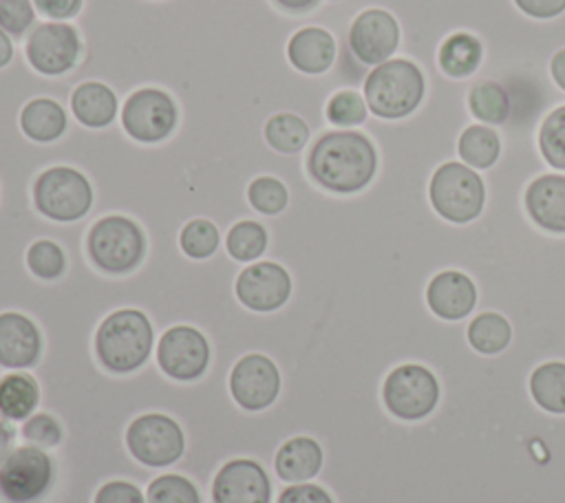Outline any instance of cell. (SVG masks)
I'll return each instance as SVG.
<instances>
[{
    "mask_svg": "<svg viewBox=\"0 0 565 503\" xmlns=\"http://www.w3.org/2000/svg\"><path fill=\"white\" fill-rule=\"evenodd\" d=\"M179 104L161 86H141L132 90L119 110V126L126 137L141 146L168 141L179 128Z\"/></svg>",
    "mask_w": 565,
    "mask_h": 503,
    "instance_id": "obj_9",
    "label": "cell"
},
{
    "mask_svg": "<svg viewBox=\"0 0 565 503\" xmlns=\"http://www.w3.org/2000/svg\"><path fill=\"white\" fill-rule=\"evenodd\" d=\"M466 340L479 355H499L512 342V324L499 311H475L466 322Z\"/></svg>",
    "mask_w": 565,
    "mask_h": 503,
    "instance_id": "obj_26",
    "label": "cell"
},
{
    "mask_svg": "<svg viewBox=\"0 0 565 503\" xmlns=\"http://www.w3.org/2000/svg\"><path fill=\"white\" fill-rule=\"evenodd\" d=\"M227 390L241 410L263 413L274 406L282 390L280 368L265 353H245L230 368Z\"/></svg>",
    "mask_w": 565,
    "mask_h": 503,
    "instance_id": "obj_12",
    "label": "cell"
},
{
    "mask_svg": "<svg viewBox=\"0 0 565 503\" xmlns=\"http://www.w3.org/2000/svg\"><path fill=\"white\" fill-rule=\"evenodd\" d=\"M154 362L172 382L192 384L207 373L212 362V344L199 327L172 324L157 338Z\"/></svg>",
    "mask_w": 565,
    "mask_h": 503,
    "instance_id": "obj_11",
    "label": "cell"
},
{
    "mask_svg": "<svg viewBox=\"0 0 565 503\" xmlns=\"http://www.w3.org/2000/svg\"><path fill=\"white\" fill-rule=\"evenodd\" d=\"M324 465V450L311 435H294L274 452V492L287 483L316 481Z\"/></svg>",
    "mask_w": 565,
    "mask_h": 503,
    "instance_id": "obj_19",
    "label": "cell"
},
{
    "mask_svg": "<svg viewBox=\"0 0 565 503\" xmlns=\"http://www.w3.org/2000/svg\"><path fill=\"white\" fill-rule=\"evenodd\" d=\"M274 479L252 457H234L218 465L210 485V503H274Z\"/></svg>",
    "mask_w": 565,
    "mask_h": 503,
    "instance_id": "obj_15",
    "label": "cell"
},
{
    "mask_svg": "<svg viewBox=\"0 0 565 503\" xmlns=\"http://www.w3.org/2000/svg\"><path fill=\"white\" fill-rule=\"evenodd\" d=\"M294 291L291 274L285 265L260 258L243 265L234 280V296L241 307L254 313H274L282 309Z\"/></svg>",
    "mask_w": 565,
    "mask_h": 503,
    "instance_id": "obj_13",
    "label": "cell"
},
{
    "mask_svg": "<svg viewBox=\"0 0 565 503\" xmlns=\"http://www.w3.org/2000/svg\"><path fill=\"white\" fill-rule=\"evenodd\" d=\"M371 117L360 88L335 90L324 106V119L331 128H360Z\"/></svg>",
    "mask_w": 565,
    "mask_h": 503,
    "instance_id": "obj_35",
    "label": "cell"
},
{
    "mask_svg": "<svg viewBox=\"0 0 565 503\" xmlns=\"http://www.w3.org/2000/svg\"><path fill=\"white\" fill-rule=\"evenodd\" d=\"M247 203L258 216H278L289 205V190L274 174H258L247 185Z\"/></svg>",
    "mask_w": 565,
    "mask_h": 503,
    "instance_id": "obj_37",
    "label": "cell"
},
{
    "mask_svg": "<svg viewBox=\"0 0 565 503\" xmlns=\"http://www.w3.org/2000/svg\"><path fill=\"white\" fill-rule=\"evenodd\" d=\"M148 254V236L128 214H104L86 227L84 256L104 276L137 271Z\"/></svg>",
    "mask_w": 565,
    "mask_h": 503,
    "instance_id": "obj_3",
    "label": "cell"
},
{
    "mask_svg": "<svg viewBox=\"0 0 565 503\" xmlns=\"http://www.w3.org/2000/svg\"><path fill=\"white\" fill-rule=\"evenodd\" d=\"M157 331L150 315L135 307L106 313L93 333V355L102 371L130 375L154 360Z\"/></svg>",
    "mask_w": 565,
    "mask_h": 503,
    "instance_id": "obj_2",
    "label": "cell"
},
{
    "mask_svg": "<svg viewBox=\"0 0 565 503\" xmlns=\"http://www.w3.org/2000/svg\"><path fill=\"white\" fill-rule=\"evenodd\" d=\"M311 128L309 124L296 115V113H276L271 115L263 126V139L265 143L282 154V157H296L305 154L309 141H311Z\"/></svg>",
    "mask_w": 565,
    "mask_h": 503,
    "instance_id": "obj_29",
    "label": "cell"
},
{
    "mask_svg": "<svg viewBox=\"0 0 565 503\" xmlns=\"http://www.w3.org/2000/svg\"><path fill=\"white\" fill-rule=\"evenodd\" d=\"M426 90L424 71L399 55L373 66L362 84L371 117L384 121H402L415 115L426 99Z\"/></svg>",
    "mask_w": 565,
    "mask_h": 503,
    "instance_id": "obj_4",
    "label": "cell"
},
{
    "mask_svg": "<svg viewBox=\"0 0 565 503\" xmlns=\"http://www.w3.org/2000/svg\"><path fill=\"white\" fill-rule=\"evenodd\" d=\"M128 454L146 468L148 481L170 470L185 452V430L168 413L150 410L132 417L124 430Z\"/></svg>",
    "mask_w": 565,
    "mask_h": 503,
    "instance_id": "obj_6",
    "label": "cell"
},
{
    "mask_svg": "<svg viewBox=\"0 0 565 503\" xmlns=\"http://www.w3.org/2000/svg\"><path fill=\"white\" fill-rule=\"evenodd\" d=\"M15 51H18V46H15V42L11 40V35L0 29V71L7 68V66L13 62Z\"/></svg>",
    "mask_w": 565,
    "mask_h": 503,
    "instance_id": "obj_45",
    "label": "cell"
},
{
    "mask_svg": "<svg viewBox=\"0 0 565 503\" xmlns=\"http://www.w3.org/2000/svg\"><path fill=\"white\" fill-rule=\"evenodd\" d=\"M44 355L40 324L22 311H0V368L31 371Z\"/></svg>",
    "mask_w": 565,
    "mask_h": 503,
    "instance_id": "obj_16",
    "label": "cell"
},
{
    "mask_svg": "<svg viewBox=\"0 0 565 503\" xmlns=\"http://www.w3.org/2000/svg\"><path fill=\"white\" fill-rule=\"evenodd\" d=\"M223 232L210 218H190L179 232V249L190 260H207L223 247Z\"/></svg>",
    "mask_w": 565,
    "mask_h": 503,
    "instance_id": "obj_32",
    "label": "cell"
},
{
    "mask_svg": "<svg viewBox=\"0 0 565 503\" xmlns=\"http://www.w3.org/2000/svg\"><path fill=\"white\" fill-rule=\"evenodd\" d=\"M146 503H203V496L196 483L181 472H159L152 477L146 488Z\"/></svg>",
    "mask_w": 565,
    "mask_h": 503,
    "instance_id": "obj_33",
    "label": "cell"
},
{
    "mask_svg": "<svg viewBox=\"0 0 565 503\" xmlns=\"http://www.w3.org/2000/svg\"><path fill=\"white\" fill-rule=\"evenodd\" d=\"M93 503H146V492L135 481L108 479L95 490Z\"/></svg>",
    "mask_w": 565,
    "mask_h": 503,
    "instance_id": "obj_39",
    "label": "cell"
},
{
    "mask_svg": "<svg viewBox=\"0 0 565 503\" xmlns=\"http://www.w3.org/2000/svg\"><path fill=\"white\" fill-rule=\"evenodd\" d=\"M377 168V146L360 128H329L313 137L305 150L309 181L338 196L364 192L373 183Z\"/></svg>",
    "mask_w": 565,
    "mask_h": 503,
    "instance_id": "obj_1",
    "label": "cell"
},
{
    "mask_svg": "<svg viewBox=\"0 0 565 503\" xmlns=\"http://www.w3.org/2000/svg\"><path fill=\"white\" fill-rule=\"evenodd\" d=\"M68 110L79 126L88 130H102L119 121L121 101L108 84L88 79L71 90Z\"/></svg>",
    "mask_w": 565,
    "mask_h": 503,
    "instance_id": "obj_21",
    "label": "cell"
},
{
    "mask_svg": "<svg viewBox=\"0 0 565 503\" xmlns=\"http://www.w3.org/2000/svg\"><path fill=\"white\" fill-rule=\"evenodd\" d=\"M426 307L446 322L468 320L477 311V282L461 269L437 271L424 291Z\"/></svg>",
    "mask_w": 565,
    "mask_h": 503,
    "instance_id": "obj_17",
    "label": "cell"
},
{
    "mask_svg": "<svg viewBox=\"0 0 565 503\" xmlns=\"http://www.w3.org/2000/svg\"><path fill=\"white\" fill-rule=\"evenodd\" d=\"M287 60L302 75H324L338 57V42L324 26H300L287 40Z\"/></svg>",
    "mask_w": 565,
    "mask_h": 503,
    "instance_id": "obj_20",
    "label": "cell"
},
{
    "mask_svg": "<svg viewBox=\"0 0 565 503\" xmlns=\"http://www.w3.org/2000/svg\"><path fill=\"white\" fill-rule=\"evenodd\" d=\"M550 77L556 84V88H561L565 93V49L556 51L550 60Z\"/></svg>",
    "mask_w": 565,
    "mask_h": 503,
    "instance_id": "obj_44",
    "label": "cell"
},
{
    "mask_svg": "<svg viewBox=\"0 0 565 503\" xmlns=\"http://www.w3.org/2000/svg\"><path fill=\"white\" fill-rule=\"evenodd\" d=\"M24 267L33 278L55 282L68 271V254L57 240L38 238L24 252Z\"/></svg>",
    "mask_w": 565,
    "mask_h": 503,
    "instance_id": "obj_31",
    "label": "cell"
},
{
    "mask_svg": "<svg viewBox=\"0 0 565 503\" xmlns=\"http://www.w3.org/2000/svg\"><path fill=\"white\" fill-rule=\"evenodd\" d=\"M514 7L532 20H554L565 13V0H512Z\"/></svg>",
    "mask_w": 565,
    "mask_h": 503,
    "instance_id": "obj_42",
    "label": "cell"
},
{
    "mask_svg": "<svg viewBox=\"0 0 565 503\" xmlns=\"http://www.w3.org/2000/svg\"><path fill=\"white\" fill-rule=\"evenodd\" d=\"M382 404L399 421H422L430 417L441 402L439 377L419 362L393 366L382 382Z\"/></svg>",
    "mask_w": 565,
    "mask_h": 503,
    "instance_id": "obj_8",
    "label": "cell"
},
{
    "mask_svg": "<svg viewBox=\"0 0 565 503\" xmlns=\"http://www.w3.org/2000/svg\"><path fill=\"white\" fill-rule=\"evenodd\" d=\"M42 388L31 371H4L0 375V417L20 424L40 408Z\"/></svg>",
    "mask_w": 565,
    "mask_h": 503,
    "instance_id": "obj_24",
    "label": "cell"
},
{
    "mask_svg": "<svg viewBox=\"0 0 565 503\" xmlns=\"http://www.w3.org/2000/svg\"><path fill=\"white\" fill-rule=\"evenodd\" d=\"M31 203L46 221L71 225L90 214L95 190L82 170L73 165H49L31 183Z\"/></svg>",
    "mask_w": 565,
    "mask_h": 503,
    "instance_id": "obj_5",
    "label": "cell"
},
{
    "mask_svg": "<svg viewBox=\"0 0 565 503\" xmlns=\"http://www.w3.org/2000/svg\"><path fill=\"white\" fill-rule=\"evenodd\" d=\"M523 210L534 227L552 236H565V172L534 176L523 192Z\"/></svg>",
    "mask_w": 565,
    "mask_h": 503,
    "instance_id": "obj_18",
    "label": "cell"
},
{
    "mask_svg": "<svg viewBox=\"0 0 565 503\" xmlns=\"http://www.w3.org/2000/svg\"><path fill=\"white\" fill-rule=\"evenodd\" d=\"M38 22L33 0H0V29L11 35L18 49H22L29 31Z\"/></svg>",
    "mask_w": 565,
    "mask_h": 503,
    "instance_id": "obj_38",
    "label": "cell"
},
{
    "mask_svg": "<svg viewBox=\"0 0 565 503\" xmlns=\"http://www.w3.org/2000/svg\"><path fill=\"white\" fill-rule=\"evenodd\" d=\"M84 51V40L73 22L40 20L22 44L24 62L42 77H62L71 73Z\"/></svg>",
    "mask_w": 565,
    "mask_h": 503,
    "instance_id": "obj_10",
    "label": "cell"
},
{
    "mask_svg": "<svg viewBox=\"0 0 565 503\" xmlns=\"http://www.w3.org/2000/svg\"><path fill=\"white\" fill-rule=\"evenodd\" d=\"M269 245L267 227L256 218H241L236 221L223 238V247L232 260L238 265H249L265 258Z\"/></svg>",
    "mask_w": 565,
    "mask_h": 503,
    "instance_id": "obj_30",
    "label": "cell"
},
{
    "mask_svg": "<svg viewBox=\"0 0 565 503\" xmlns=\"http://www.w3.org/2000/svg\"><path fill=\"white\" fill-rule=\"evenodd\" d=\"M483 64V42L470 31H455L437 49V68L455 82L470 79Z\"/></svg>",
    "mask_w": 565,
    "mask_h": 503,
    "instance_id": "obj_23",
    "label": "cell"
},
{
    "mask_svg": "<svg viewBox=\"0 0 565 503\" xmlns=\"http://www.w3.org/2000/svg\"><path fill=\"white\" fill-rule=\"evenodd\" d=\"M322 2H342V0H322Z\"/></svg>",
    "mask_w": 565,
    "mask_h": 503,
    "instance_id": "obj_46",
    "label": "cell"
},
{
    "mask_svg": "<svg viewBox=\"0 0 565 503\" xmlns=\"http://www.w3.org/2000/svg\"><path fill=\"white\" fill-rule=\"evenodd\" d=\"M466 104L475 121L497 128L499 135L503 132L510 117V97L501 84L492 79H479L470 84Z\"/></svg>",
    "mask_w": 565,
    "mask_h": 503,
    "instance_id": "obj_28",
    "label": "cell"
},
{
    "mask_svg": "<svg viewBox=\"0 0 565 503\" xmlns=\"http://www.w3.org/2000/svg\"><path fill=\"white\" fill-rule=\"evenodd\" d=\"M347 42L353 57L373 68L397 55L402 29L391 11L382 7H369L351 20Z\"/></svg>",
    "mask_w": 565,
    "mask_h": 503,
    "instance_id": "obj_14",
    "label": "cell"
},
{
    "mask_svg": "<svg viewBox=\"0 0 565 503\" xmlns=\"http://www.w3.org/2000/svg\"><path fill=\"white\" fill-rule=\"evenodd\" d=\"M536 146L550 170L565 172V104L552 108L543 117L536 132Z\"/></svg>",
    "mask_w": 565,
    "mask_h": 503,
    "instance_id": "obj_34",
    "label": "cell"
},
{
    "mask_svg": "<svg viewBox=\"0 0 565 503\" xmlns=\"http://www.w3.org/2000/svg\"><path fill=\"white\" fill-rule=\"evenodd\" d=\"M68 106L60 104L53 97H33L29 99L20 115L18 126L22 135L33 143H55L60 141L71 126Z\"/></svg>",
    "mask_w": 565,
    "mask_h": 503,
    "instance_id": "obj_22",
    "label": "cell"
},
{
    "mask_svg": "<svg viewBox=\"0 0 565 503\" xmlns=\"http://www.w3.org/2000/svg\"><path fill=\"white\" fill-rule=\"evenodd\" d=\"M527 390L541 410L550 415H565V360L536 364L530 371Z\"/></svg>",
    "mask_w": 565,
    "mask_h": 503,
    "instance_id": "obj_27",
    "label": "cell"
},
{
    "mask_svg": "<svg viewBox=\"0 0 565 503\" xmlns=\"http://www.w3.org/2000/svg\"><path fill=\"white\" fill-rule=\"evenodd\" d=\"M428 201L439 218L452 225L477 221L486 207L483 174L459 159L444 161L428 181Z\"/></svg>",
    "mask_w": 565,
    "mask_h": 503,
    "instance_id": "obj_7",
    "label": "cell"
},
{
    "mask_svg": "<svg viewBox=\"0 0 565 503\" xmlns=\"http://www.w3.org/2000/svg\"><path fill=\"white\" fill-rule=\"evenodd\" d=\"M280 13H287V15H305V13H311L316 11L322 0H269Z\"/></svg>",
    "mask_w": 565,
    "mask_h": 503,
    "instance_id": "obj_43",
    "label": "cell"
},
{
    "mask_svg": "<svg viewBox=\"0 0 565 503\" xmlns=\"http://www.w3.org/2000/svg\"><path fill=\"white\" fill-rule=\"evenodd\" d=\"M18 430H20L22 443H31V446H38L49 452H55L64 443V437H66L62 419L55 413L42 410V408H38L33 415H29L24 421H20Z\"/></svg>",
    "mask_w": 565,
    "mask_h": 503,
    "instance_id": "obj_36",
    "label": "cell"
},
{
    "mask_svg": "<svg viewBox=\"0 0 565 503\" xmlns=\"http://www.w3.org/2000/svg\"><path fill=\"white\" fill-rule=\"evenodd\" d=\"M274 503H335L333 494L318 481L287 483L276 492Z\"/></svg>",
    "mask_w": 565,
    "mask_h": 503,
    "instance_id": "obj_40",
    "label": "cell"
},
{
    "mask_svg": "<svg viewBox=\"0 0 565 503\" xmlns=\"http://www.w3.org/2000/svg\"><path fill=\"white\" fill-rule=\"evenodd\" d=\"M33 7L42 20L73 22L84 9V0H33Z\"/></svg>",
    "mask_w": 565,
    "mask_h": 503,
    "instance_id": "obj_41",
    "label": "cell"
},
{
    "mask_svg": "<svg viewBox=\"0 0 565 503\" xmlns=\"http://www.w3.org/2000/svg\"><path fill=\"white\" fill-rule=\"evenodd\" d=\"M503 143L501 135L497 128L486 126V124H470L459 132L457 139V159L463 161L466 165L475 168L477 172L490 170L499 157H501Z\"/></svg>",
    "mask_w": 565,
    "mask_h": 503,
    "instance_id": "obj_25",
    "label": "cell"
}]
</instances>
